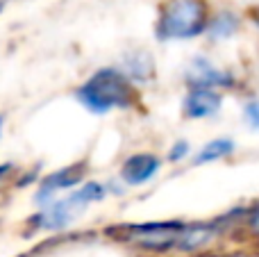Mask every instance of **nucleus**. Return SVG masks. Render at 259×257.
I'll list each match as a JSON object with an SVG mask.
<instances>
[{"label":"nucleus","mask_w":259,"mask_h":257,"mask_svg":"<svg viewBox=\"0 0 259 257\" xmlns=\"http://www.w3.org/2000/svg\"><path fill=\"white\" fill-rule=\"evenodd\" d=\"M184 80L189 87H207V89H232L237 84V77L230 71L216 66L207 57H193L191 64L187 66Z\"/></svg>","instance_id":"nucleus-5"},{"label":"nucleus","mask_w":259,"mask_h":257,"mask_svg":"<svg viewBox=\"0 0 259 257\" xmlns=\"http://www.w3.org/2000/svg\"><path fill=\"white\" fill-rule=\"evenodd\" d=\"M182 221H150V223H134L123 226V239L141 246L146 250H168L178 248L180 235H182Z\"/></svg>","instance_id":"nucleus-4"},{"label":"nucleus","mask_w":259,"mask_h":257,"mask_svg":"<svg viewBox=\"0 0 259 257\" xmlns=\"http://www.w3.org/2000/svg\"><path fill=\"white\" fill-rule=\"evenodd\" d=\"M234 148H237V144H234L230 137H219V139H211V141H207V144L196 153L193 164H196V166H202V164L219 162V159L232 155Z\"/></svg>","instance_id":"nucleus-11"},{"label":"nucleus","mask_w":259,"mask_h":257,"mask_svg":"<svg viewBox=\"0 0 259 257\" xmlns=\"http://www.w3.org/2000/svg\"><path fill=\"white\" fill-rule=\"evenodd\" d=\"M219 228H221L219 221H211V223H205V221L184 223L182 235H180V241H178V248L180 250H198V248H202V246H207L216 237Z\"/></svg>","instance_id":"nucleus-9"},{"label":"nucleus","mask_w":259,"mask_h":257,"mask_svg":"<svg viewBox=\"0 0 259 257\" xmlns=\"http://www.w3.org/2000/svg\"><path fill=\"white\" fill-rule=\"evenodd\" d=\"M221 107H223V96L219 94V89H207V87H189L182 100V114L191 121L219 116Z\"/></svg>","instance_id":"nucleus-6"},{"label":"nucleus","mask_w":259,"mask_h":257,"mask_svg":"<svg viewBox=\"0 0 259 257\" xmlns=\"http://www.w3.org/2000/svg\"><path fill=\"white\" fill-rule=\"evenodd\" d=\"M152 73H155V64H152V57L148 53L139 50L137 55L127 57L125 75L130 77V80H132V77H137V80H146V77H150Z\"/></svg>","instance_id":"nucleus-12"},{"label":"nucleus","mask_w":259,"mask_h":257,"mask_svg":"<svg viewBox=\"0 0 259 257\" xmlns=\"http://www.w3.org/2000/svg\"><path fill=\"white\" fill-rule=\"evenodd\" d=\"M209 9L205 0H166L155 25L159 41H189L205 34Z\"/></svg>","instance_id":"nucleus-2"},{"label":"nucleus","mask_w":259,"mask_h":257,"mask_svg":"<svg viewBox=\"0 0 259 257\" xmlns=\"http://www.w3.org/2000/svg\"><path fill=\"white\" fill-rule=\"evenodd\" d=\"M189 153H191V144L184 141V139H180V141H175L173 148L168 150V159L170 162H182L184 157H189Z\"/></svg>","instance_id":"nucleus-14"},{"label":"nucleus","mask_w":259,"mask_h":257,"mask_svg":"<svg viewBox=\"0 0 259 257\" xmlns=\"http://www.w3.org/2000/svg\"><path fill=\"white\" fill-rule=\"evenodd\" d=\"M246 223H248V228H250L252 235L259 237V205H255V207L248 209V214H246Z\"/></svg>","instance_id":"nucleus-15"},{"label":"nucleus","mask_w":259,"mask_h":257,"mask_svg":"<svg viewBox=\"0 0 259 257\" xmlns=\"http://www.w3.org/2000/svg\"><path fill=\"white\" fill-rule=\"evenodd\" d=\"M248 21H250L252 25L259 30V5H255V7L248 9Z\"/></svg>","instance_id":"nucleus-16"},{"label":"nucleus","mask_w":259,"mask_h":257,"mask_svg":"<svg viewBox=\"0 0 259 257\" xmlns=\"http://www.w3.org/2000/svg\"><path fill=\"white\" fill-rule=\"evenodd\" d=\"M241 23H243V18L239 16L237 12H232V9H221L214 16H209V25H207L205 34H209L211 41H225L241 30Z\"/></svg>","instance_id":"nucleus-10"},{"label":"nucleus","mask_w":259,"mask_h":257,"mask_svg":"<svg viewBox=\"0 0 259 257\" xmlns=\"http://www.w3.org/2000/svg\"><path fill=\"white\" fill-rule=\"evenodd\" d=\"M105 196H107V189L100 182H87L82 185V189L73 191L66 198L44 205V212L32 221H36V228H44V230H62V228L71 226L91 203H98Z\"/></svg>","instance_id":"nucleus-3"},{"label":"nucleus","mask_w":259,"mask_h":257,"mask_svg":"<svg viewBox=\"0 0 259 257\" xmlns=\"http://www.w3.org/2000/svg\"><path fill=\"white\" fill-rule=\"evenodd\" d=\"M161 159L152 153H137L127 157L121 166V180L127 187H141L159 173Z\"/></svg>","instance_id":"nucleus-8"},{"label":"nucleus","mask_w":259,"mask_h":257,"mask_svg":"<svg viewBox=\"0 0 259 257\" xmlns=\"http://www.w3.org/2000/svg\"><path fill=\"white\" fill-rule=\"evenodd\" d=\"M243 118H246L248 127L259 132V98H252L243 105Z\"/></svg>","instance_id":"nucleus-13"},{"label":"nucleus","mask_w":259,"mask_h":257,"mask_svg":"<svg viewBox=\"0 0 259 257\" xmlns=\"http://www.w3.org/2000/svg\"><path fill=\"white\" fill-rule=\"evenodd\" d=\"M77 100L94 114L127 109L134 105V87L125 73L116 68H100L77 89Z\"/></svg>","instance_id":"nucleus-1"},{"label":"nucleus","mask_w":259,"mask_h":257,"mask_svg":"<svg viewBox=\"0 0 259 257\" xmlns=\"http://www.w3.org/2000/svg\"><path fill=\"white\" fill-rule=\"evenodd\" d=\"M3 125H5V116L0 114V137H3Z\"/></svg>","instance_id":"nucleus-17"},{"label":"nucleus","mask_w":259,"mask_h":257,"mask_svg":"<svg viewBox=\"0 0 259 257\" xmlns=\"http://www.w3.org/2000/svg\"><path fill=\"white\" fill-rule=\"evenodd\" d=\"M82 178H84V166H82V164H73V166H64V168H59V171H55L53 176H48L41 182L39 191H36L39 205L53 203L55 196L62 194V191L73 189L75 185H80Z\"/></svg>","instance_id":"nucleus-7"}]
</instances>
